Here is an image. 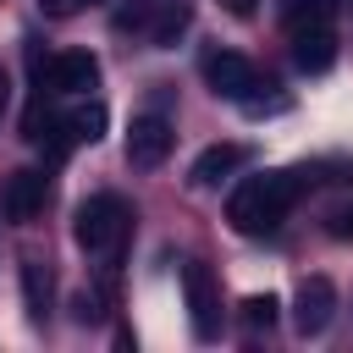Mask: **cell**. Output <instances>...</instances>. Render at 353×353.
<instances>
[{
	"label": "cell",
	"mask_w": 353,
	"mask_h": 353,
	"mask_svg": "<svg viewBox=\"0 0 353 353\" xmlns=\"http://www.w3.org/2000/svg\"><path fill=\"white\" fill-rule=\"evenodd\" d=\"M298 188H303V176H298V171L248 176V182H237V188H232V199H226V221H232L243 237H265V232H276V226H281V215L298 204Z\"/></svg>",
	"instance_id": "1"
},
{
	"label": "cell",
	"mask_w": 353,
	"mask_h": 353,
	"mask_svg": "<svg viewBox=\"0 0 353 353\" xmlns=\"http://www.w3.org/2000/svg\"><path fill=\"white\" fill-rule=\"evenodd\" d=\"M127 221H132V215H127V204H121L116 193H88V199L77 204L72 237H77V248H88V254H105V248L121 243Z\"/></svg>",
	"instance_id": "2"
},
{
	"label": "cell",
	"mask_w": 353,
	"mask_h": 353,
	"mask_svg": "<svg viewBox=\"0 0 353 353\" xmlns=\"http://www.w3.org/2000/svg\"><path fill=\"white\" fill-rule=\"evenodd\" d=\"M182 298H188L193 336H199V342L221 336V292H215V270H210L204 259H188V265H182Z\"/></svg>",
	"instance_id": "3"
},
{
	"label": "cell",
	"mask_w": 353,
	"mask_h": 353,
	"mask_svg": "<svg viewBox=\"0 0 353 353\" xmlns=\"http://www.w3.org/2000/svg\"><path fill=\"white\" fill-rule=\"evenodd\" d=\"M39 83L50 88V94H88V88H99V61L88 55V50H61V55H50L44 66H39Z\"/></svg>",
	"instance_id": "4"
},
{
	"label": "cell",
	"mask_w": 353,
	"mask_h": 353,
	"mask_svg": "<svg viewBox=\"0 0 353 353\" xmlns=\"http://www.w3.org/2000/svg\"><path fill=\"white\" fill-rule=\"evenodd\" d=\"M171 143H176V132H171L165 116H154V110L132 116V127H127V165L132 171H154V165H165Z\"/></svg>",
	"instance_id": "5"
},
{
	"label": "cell",
	"mask_w": 353,
	"mask_h": 353,
	"mask_svg": "<svg viewBox=\"0 0 353 353\" xmlns=\"http://www.w3.org/2000/svg\"><path fill=\"white\" fill-rule=\"evenodd\" d=\"M204 83H210L221 99H243V94L259 88V72H254V61L237 55V50H210V55H204Z\"/></svg>",
	"instance_id": "6"
},
{
	"label": "cell",
	"mask_w": 353,
	"mask_h": 353,
	"mask_svg": "<svg viewBox=\"0 0 353 353\" xmlns=\"http://www.w3.org/2000/svg\"><path fill=\"white\" fill-rule=\"evenodd\" d=\"M331 314H336V287L325 276H303V287L292 298V331L298 336H320L331 325Z\"/></svg>",
	"instance_id": "7"
},
{
	"label": "cell",
	"mask_w": 353,
	"mask_h": 353,
	"mask_svg": "<svg viewBox=\"0 0 353 353\" xmlns=\"http://www.w3.org/2000/svg\"><path fill=\"white\" fill-rule=\"evenodd\" d=\"M292 61H298V72H309V77L331 72V61H336V33H331V22H303V28H292Z\"/></svg>",
	"instance_id": "8"
},
{
	"label": "cell",
	"mask_w": 353,
	"mask_h": 353,
	"mask_svg": "<svg viewBox=\"0 0 353 353\" xmlns=\"http://www.w3.org/2000/svg\"><path fill=\"white\" fill-rule=\"evenodd\" d=\"M243 160H248V149H243V143H210V149L193 160L188 182H193V188H215V182H221V176H232Z\"/></svg>",
	"instance_id": "9"
},
{
	"label": "cell",
	"mask_w": 353,
	"mask_h": 353,
	"mask_svg": "<svg viewBox=\"0 0 353 353\" xmlns=\"http://www.w3.org/2000/svg\"><path fill=\"white\" fill-rule=\"evenodd\" d=\"M44 210V171H17L6 182V215L11 221H33Z\"/></svg>",
	"instance_id": "10"
},
{
	"label": "cell",
	"mask_w": 353,
	"mask_h": 353,
	"mask_svg": "<svg viewBox=\"0 0 353 353\" xmlns=\"http://www.w3.org/2000/svg\"><path fill=\"white\" fill-rule=\"evenodd\" d=\"M188 28H193V6H188V0H160L154 28H149V44H154V50H171Z\"/></svg>",
	"instance_id": "11"
},
{
	"label": "cell",
	"mask_w": 353,
	"mask_h": 353,
	"mask_svg": "<svg viewBox=\"0 0 353 353\" xmlns=\"http://www.w3.org/2000/svg\"><path fill=\"white\" fill-rule=\"evenodd\" d=\"M105 121H110V110H105L99 99H88V94H83V105H72V110L61 116V127L72 132V143H99V138H105Z\"/></svg>",
	"instance_id": "12"
},
{
	"label": "cell",
	"mask_w": 353,
	"mask_h": 353,
	"mask_svg": "<svg viewBox=\"0 0 353 353\" xmlns=\"http://www.w3.org/2000/svg\"><path fill=\"white\" fill-rule=\"evenodd\" d=\"M22 303H28L33 325L50 314V270H44V259H22Z\"/></svg>",
	"instance_id": "13"
},
{
	"label": "cell",
	"mask_w": 353,
	"mask_h": 353,
	"mask_svg": "<svg viewBox=\"0 0 353 353\" xmlns=\"http://www.w3.org/2000/svg\"><path fill=\"white\" fill-rule=\"evenodd\" d=\"M237 309H243V325H248V331H270L276 314H281V298H276V292H248Z\"/></svg>",
	"instance_id": "14"
},
{
	"label": "cell",
	"mask_w": 353,
	"mask_h": 353,
	"mask_svg": "<svg viewBox=\"0 0 353 353\" xmlns=\"http://www.w3.org/2000/svg\"><path fill=\"white\" fill-rule=\"evenodd\" d=\"M281 17H287V28L331 22V17H336V0H281Z\"/></svg>",
	"instance_id": "15"
},
{
	"label": "cell",
	"mask_w": 353,
	"mask_h": 353,
	"mask_svg": "<svg viewBox=\"0 0 353 353\" xmlns=\"http://www.w3.org/2000/svg\"><path fill=\"white\" fill-rule=\"evenodd\" d=\"M237 105H243V116H254V121H259V116H287V110H292L287 94H243Z\"/></svg>",
	"instance_id": "16"
},
{
	"label": "cell",
	"mask_w": 353,
	"mask_h": 353,
	"mask_svg": "<svg viewBox=\"0 0 353 353\" xmlns=\"http://www.w3.org/2000/svg\"><path fill=\"white\" fill-rule=\"evenodd\" d=\"M160 11V0H127L116 6V33H132V28H149V17Z\"/></svg>",
	"instance_id": "17"
},
{
	"label": "cell",
	"mask_w": 353,
	"mask_h": 353,
	"mask_svg": "<svg viewBox=\"0 0 353 353\" xmlns=\"http://www.w3.org/2000/svg\"><path fill=\"white\" fill-rule=\"evenodd\" d=\"M83 6H94V0H39V11H44V17H77Z\"/></svg>",
	"instance_id": "18"
},
{
	"label": "cell",
	"mask_w": 353,
	"mask_h": 353,
	"mask_svg": "<svg viewBox=\"0 0 353 353\" xmlns=\"http://www.w3.org/2000/svg\"><path fill=\"white\" fill-rule=\"evenodd\" d=\"M331 237H353V204L331 215Z\"/></svg>",
	"instance_id": "19"
},
{
	"label": "cell",
	"mask_w": 353,
	"mask_h": 353,
	"mask_svg": "<svg viewBox=\"0 0 353 353\" xmlns=\"http://www.w3.org/2000/svg\"><path fill=\"white\" fill-rule=\"evenodd\" d=\"M77 320H83V325H88V320H99V303H94L88 292H77Z\"/></svg>",
	"instance_id": "20"
},
{
	"label": "cell",
	"mask_w": 353,
	"mask_h": 353,
	"mask_svg": "<svg viewBox=\"0 0 353 353\" xmlns=\"http://www.w3.org/2000/svg\"><path fill=\"white\" fill-rule=\"evenodd\" d=\"M226 11H232V17H248V11H254V0H226Z\"/></svg>",
	"instance_id": "21"
},
{
	"label": "cell",
	"mask_w": 353,
	"mask_h": 353,
	"mask_svg": "<svg viewBox=\"0 0 353 353\" xmlns=\"http://www.w3.org/2000/svg\"><path fill=\"white\" fill-rule=\"evenodd\" d=\"M0 105H6V66H0Z\"/></svg>",
	"instance_id": "22"
}]
</instances>
